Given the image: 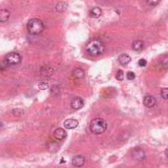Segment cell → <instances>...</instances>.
<instances>
[{
    "label": "cell",
    "instance_id": "17",
    "mask_svg": "<svg viewBox=\"0 0 168 168\" xmlns=\"http://www.w3.org/2000/svg\"><path fill=\"white\" fill-rule=\"evenodd\" d=\"M66 8H67L66 3H65V2H60V3H58V5H56V11H58V12L62 13V12H64V11H65Z\"/></svg>",
    "mask_w": 168,
    "mask_h": 168
},
{
    "label": "cell",
    "instance_id": "19",
    "mask_svg": "<svg viewBox=\"0 0 168 168\" xmlns=\"http://www.w3.org/2000/svg\"><path fill=\"white\" fill-rule=\"evenodd\" d=\"M116 79L119 80V81L124 80V71L123 70H118L117 73H116Z\"/></svg>",
    "mask_w": 168,
    "mask_h": 168
},
{
    "label": "cell",
    "instance_id": "12",
    "mask_svg": "<svg viewBox=\"0 0 168 168\" xmlns=\"http://www.w3.org/2000/svg\"><path fill=\"white\" fill-rule=\"evenodd\" d=\"M10 18V12L6 9H0V22H7Z\"/></svg>",
    "mask_w": 168,
    "mask_h": 168
},
{
    "label": "cell",
    "instance_id": "14",
    "mask_svg": "<svg viewBox=\"0 0 168 168\" xmlns=\"http://www.w3.org/2000/svg\"><path fill=\"white\" fill-rule=\"evenodd\" d=\"M144 46V43L142 41H140V40H136V41H134L132 45V48L134 50H142Z\"/></svg>",
    "mask_w": 168,
    "mask_h": 168
},
{
    "label": "cell",
    "instance_id": "16",
    "mask_svg": "<svg viewBox=\"0 0 168 168\" xmlns=\"http://www.w3.org/2000/svg\"><path fill=\"white\" fill-rule=\"evenodd\" d=\"M102 14V10L99 7H94L90 10V16L93 17V18H98Z\"/></svg>",
    "mask_w": 168,
    "mask_h": 168
},
{
    "label": "cell",
    "instance_id": "18",
    "mask_svg": "<svg viewBox=\"0 0 168 168\" xmlns=\"http://www.w3.org/2000/svg\"><path fill=\"white\" fill-rule=\"evenodd\" d=\"M12 114L14 116H16V117H20V116H22L23 114H24V111L21 110L20 108H16V109H14L12 111Z\"/></svg>",
    "mask_w": 168,
    "mask_h": 168
},
{
    "label": "cell",
    "instance_id": "5",
    "mask_svg": "<svg viewBox=\"0 0 168 168\" xmlns=\"http://www.w3.org/2000/svg\"><path fill=\"white\" fill-rule=\"evenodd\" d=\"M132 156L136 160H142L146 158V153H144V151L142 148L136 147V148L132 150Z\"/></svg>",
    "mask_w": 168,
    "mask_h": 168
},
{
    "label": "cell",
    "instance_id": "10",
    "mask_svg": "<svg viewBox=\"0 0 168 168\" xmlns=\"http://www.w3.org/2000/svg\"><path fill=\"white\" fill-rule=\"evenodd\" d=\"M41 76L42 77H50V75L53 73V69L50 65H45L41 68Z\"/></svg>",
    "mask_w": 168,
    "mask_h": 168
},
{
    "label": "cell",
    "instance_id": "21",
    "mask_svg": "<svg viewBox=\"0 0 168 168\" xmlns=\"http://www.w3.org/2000/svg\"><path fill=\"white\" fill-rule=\"evenodd\" d=\"M49 88V84L48 82H40L39 83V89L41 90H46Z\"/></svg>",
    "mask_w": 168,
    "mask_h": 168
},
{
    "label": "cell",
    "instance_id": "6",
    "mask_svg": "<svg viewBox=\"0 0 168 168\" xmlns=\"http://www.w3.org/2000/svg\"><path fill=\"white\" fill-rule=\"evenodd\" d=\"M71 107L74 110H79L81 109L83 105H84V102H83V99L80 98V97H75V98H73L71 100Z\"/></svg>",
    "mask_w": 168,
    "mask_h": 168
},
{
    "label": "cell",
    "instance_id": "13",
    "mask_svg": "<svg viewBox=\"0 0 168 168\" xmlns=\"http://www.w3.org/2000/svg\"><path fill=\"white\" fill-rule=\"evenodd\" d=\"M119 62H120V64L121 65H127L128 63H130V58L128 55H125V53H124V55H121L120 56H119Z\"/></svg>",
    "mask_w": 168,
    "mask_h": 168
},
{
    "label": "cell",
    "instance_id": "26",
    "mask_svg": "<svg viewBox=\"0 0 168 168\" xmlns=\"http://www.w3.org/2000/svg\"><path fill=\"white\" fill-rule=\"evenodd\" d=\"M166 156H167V158H168V149L166 150Z\"/></svg>",
    "mask_w": 168,
    "mask_h": 168
},
{
    "label": "cell",
    "instance_id": "11",
    "mask_svg": "<svg viewBox=\"0 0 168 168\" xmlns=\"http://www.w3.org/2000/svg\"><path fill=\"white\" fill-rule=\"evenodd\" d=\"M63 125H64L65 129L72 130V129H75V128L78 126V122L74 119H68L64 121V124H63Z\"/></svg>",
    "mask_w": 168,
    "mask_h": 168
},
{
    "label": "cell",
    "instance_id": "9",
    "mask_svg": "<svg viewBox=\"0 0 168 168\" xmlns=\"http://www.w3.org/2000/svg\"><path fill=\"white\" fill-rule=\"evenodd\" d=\"M53 136H55L56 140H64L66 137V132L63 129H60V128H58V129H56L55 130V133H53Z\"/></svg>",
    "mask_w": 168,
    "mask_h": 168
},
{
    "label": "cell",
    "instance_id": "15",
    "mask_svg": "<svg viewBox=\"0 0 168 168\" xmlns=\"http://www.w3.org/2000/svg\"><path fill=\"white\" fill-rule=\"evenodd\" d=\"M72 75H73V77H75V78L81 79L84 77V75H85V72H84V70L81 68H75L72 71Z\"/></svg>",
    "mask_w": 168,
    "mask_h": 168
},
{
    "label": "cell",
    "instance_id": "22",
    "mask_svg": "<svg viewBox=\"0 0 168 168\" xmlns=\"http://www.w3.org/2000/svg\"><path fill=\"white\" fill-rule=\"evenodd\" d=\"M161 97L163 99L168 100V88H163L161 90Z\"/></svg>",
    "mask_w": 168,
    "mask_h": 168
},
{
    "label": "cell",
    "instance_id": "25",
    "mask_svg": "<svg viewBox=\"0 0 168 168\" xmlns=\"http://www.w3.org/2000/svg\"><path fill=\"white\" fill-rule=\"evenodd\" d=\"M139 65H140V66H142V67H144V66L146 65V60L144 59V58L140 59V62H139Z\"/></svg>",
    "mask_w": 168,
    "mask_h": 168
},
{
    "label": "cell",
    "instance_id": "1",
    "mask_svg": "<svg viewBox=\"0 0 168 168\" xmlns=\"http://www.w3.org/2000/svg\"><path fill=\"white\" fill-rule=\"evenodd\" d=\"M86 52L93 56H98L105 52V45L102 41L98 39H94L90 41L86 46Z\"/></svg>",
    "mask_w": 168,
    "mask_h": 168
},
{
    "label": "cell",
    "instance_id": "20",
    "mask_svg": "<svg viewBox=\"0 0 168 168\" xmlns=\"http://www.w3.org/2000/svg\"><path fill=\"white\" fill-rule=\"evenodd\" d=\"M161 64L165 68H168V56H163V58L161 59Z\"/></svg>",
    "mask_w": 168,
    "mask_h": 168
},
{
    "label": "cell",
    "instance_id": "7",
    "mask_svg": "<svg viewBox=\"0 0 168 168\" xmlns=\"http://www.w3.org/2000/svg\"><path fill=\"white\" fill-rule=\"evenodd\" d=\"M156 103V100L155 98H154L153 96L151 95H146L144 96L143 98V104L146 107H148V108H151V107H153L154 105H155Z\"/></svg>",
    "mask_w": 168,
    "mask_h": 168
},
{
    "label": "cell",
    "instance_id": "2",
    "mask_svg": "<svg viewBox=\"0 0 168 168\" xmlns=\"http://www.w3.org/2000/svg\"><path fill=\"white\" fill-rule=\"evenodd\" d=\"M107 130V123L102 118H96L90 123V130L94 134H101Z\"/></svg>",
    "mask_w": 168,
    "mask_h": 168
},
{
    "label": "cell",
    "instance_id": "8",
    "mask_svg": "<svg viewBox=\"0 0 168 168\" xmlns=\"http://www.w3.org/2000/svg\"><path fill=\"white\" fill-rule=\"evenodd\" d=\"M85 163V158L82 155H76L72 158V164L75 167H81Z\"/></svg>",
    "mask_w": 168,
    "mask_h": 168
},
{
    "label": "cell",
    "instance_id": "23",
    "mask_svg": "<svg viewBox=\"0 0 168 168\" xmlns=\"http://www.w3.org/2000/svg\"><path fill=\"white\" fill-rule=\"evenodd\" d=\"M127 78L129 80H134V78H136V74H134V72L133 71H129L127 73Z\"/></svg>",
    "mask_w": 168,
    "mask_h": 168
},
{
    "label": "cell",
    "instance_id": "4",
    "mask_svg": "<svg viewBox=\"0 0 168 168\" xmlns=\"http://www.w3.org/2000/svg\"><path fill=\"white\" fill-rule=\"evenodd\" d=\"M4 62L8 65H16L21 62V56L18 52H9L5 56Z\"/></svg>",
    "mask_w": 168,
    "mask_h": 168
},
{
    "label": "cell",
    "instance_id": "24",
    "mask_svg": "<svg viewBox=\"0 0 168 168\" xmlns=\"http://www.w3.org/2000/svg\"><path fill=\"white\" fill-rule=\"evenodd\" d=\"M146 1H147V3H148L149 5L155 6V5H157L160 2V0H146Z\"/></svg>",
    "mask_w": 168,
    "mask_h": 168
},
{
    "label": "cell",
    "instance_id": "3",
    "mask_svg": "<svg viewBox=\"0 0 168 168\" xmlns=\"http://www.w3.org/2000/svg\"><path fill=\"white\" fill-rule=\"evenodd\" d=\"M44 29L45 27L40 19H32L27 24V30L31 35H39L44 31Z\"/></svg>",
    "mask_w": 168,
    "mask_h": 168
}]
</instances>
